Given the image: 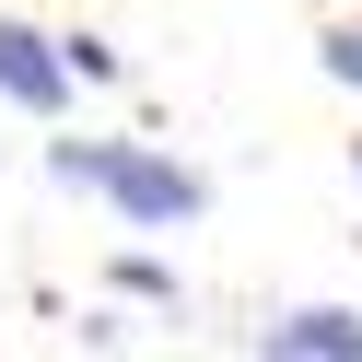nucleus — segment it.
Masks as SVG:
<instances>
[{
	"mask_svg": "<svg viewBox=\"0 0 362 362\" xmlns=\"http://www.w3.org/2000/svg\"><path fill=\"white\" fill-rule=\"evenodd\" d=\"M47 175H59V187L117 199L141 234H175V222H199V211H211V187H199L175 152H152V141H47Z\"/></svg>",
	"mask_w": 362,
	"mask_h": 362,
	"instance_id": "obj_1",
	"label": "nucleus"
},
{
	"mask_svg": "<svg viewBox=\"0 0 362 362\" xmlns=\"http://www.w3.org/2000/svg\"><path fill=\"white\" fill-rule=\"evenodd\" d=\"M71 47H59V35H35V24H12V12H0V105H24V117H59V105H71Z\"/></svg>",
	"mask_w": 362,
	"mask_h": 362,
	"instance_id": "obj_2",
	"label": "nucleus"
},
{
	"mask_svg": "<svg viewBox=\"0 0 362 362\" xmlns=\"http://www.w3.org/2000/svg\"><path fill=\"white\" fill-rule=\"evenodd\" d=\"M257 362H362V315H351V304H304V315L269 327Z\"/></svg>",
	"mask_w": 362,
	"mask_h": 362,
	"instance_id": "obj_3",
	"label": "nucleus"
},
{
	"mask_svg": "<svg viewBox=\"0 0 362 362\" xmlns=\"http://www.w3.org/2000/svg\"><path fill=\"white\" fill-rule=\"evenodd\" d=\"M327 82H351V94H362V24H339V35H327Z\"/></svg>",
	"mask_w": 362,
	"mask_h": 362,
	"instance_id": "obj_4",
	"label": "nucleus"
},
{
	"mask_svg": "<svg viewBox=\"0 0 362 362\" xmlns=\"http://www.w3.org/2000/svg\"><path fill=\"white\" fill-rule=\"evenodd\" d=\"M351 175H362V141H351Z\"/></svg>",
	"mask_w": 362,
	"mask_h": 362,
	"instance_id": "obj_5",
	"label": "nucleus"
}]
</instances>
